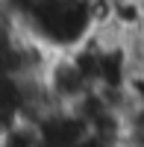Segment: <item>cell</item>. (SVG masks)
Listing matches in <instances>:
<instances>
[{
	"label": "cell",
	"mask_w": 144,
	"mask_h": 147,
	"mask_svg": "<svg viewBox=\"0 0 144 147\" xmlns=\"http://www.w3.org/2000/svg\"><path fill=\"white\" fill-rule=\"evenodd\" d=\"M0 147H44L41 144L38 121H30V118H12V121H6Z\"/></svg>",
	"instance_id": "cell-1"
}]
</instances>
